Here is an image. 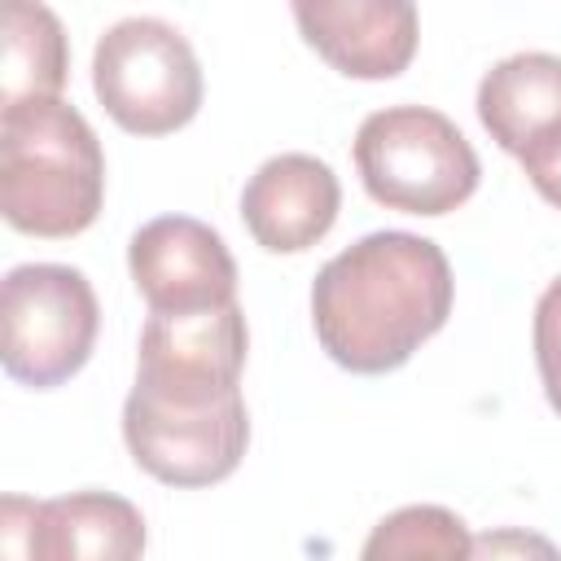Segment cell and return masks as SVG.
<instances>
[{"mask_svg": "<svg viewBox=\"0 0 561 561\" xmlns=\"http://www.w3.org/2000/svg\"><path fill=\"white\" fill-rule=\"evenodd\" d=\"M469 561H561V548L539 530L495 526V530L473 535Z\"/></svg>", "mask_w": 561, "mask_h": 561, "instance_id": "16", "label": "cell"}, {"mask_svg": "<svg viewBox=\"0 0 561 561\" xmlns=\"http://www.w3.org/2000/svg\"><path fill=\"white\" fill-rule=\"evenodd\" d=\"M522 171L530 175V184L539 188V197L561 210V149H552L548 158H539V162H530V167H522Z\"/></svg>", "mask_w": 561, "mask_h": 561, "instance_id": "17", "label": "cell"}, {"mask_svg": "<svg viewBox=\"0 0 561 561\" xmlns=\"http://www.w3.org/2000/svg\"><path fill=\"white\" fill-rule=\"evenodd\" d=\"M0 110L26 101H53L66 88L70 48L57 13L48 4L13 0L0 13Z\"/></svg>", "mask_w": 561, "mask_h": 561, "instance_id": "13", "label": "cell"}, {"mask_svg": "<svg viewBox=\"0 0 561 561\" xmlns=\"http://www.w3.org/2000/svg\"><path fill=\"white\" fill-rule=\"evenodd\" d=\"M92 92L131 136H167L202 110V66L184 31L162 18H123L92 48Z\"/></svg>", "mask_w": 561, "mask_h": 561, "instance_id": "4", "label": "cell"}, {"mask_svg": "<svg viewBox=\"0 0 561 561\" xmlns=\"http://www.w3.org/2000/svg\"><path fill=\"white\" fill-rule=\"evenodd\" d=\"M478 118L491 140L522 167L561 149V57L513 53L478 83Z\"/></svg>", "mask_w": 561, "mask_h": 561, "instance_id": "12", "label": "cell"}, {"mask_svg": "<svg viewBox=\"0 0 561 561\" xmlns=\"http://www.w3.org/2000/svg\"><path fill=\"white\" fill-rule=\"evenodd\" d=\"M105 206V153L61 96L0 110V210L26 237H79Z\"/></svg>", "mask_w": 561, "mask_h": 561, "instance_id": "2", "label": "cell"}, {"mask_svg": "<svg viewBox=\"0 0 561 561\" xmlns=\"http://www.w3.org/2000/svg\"><path fill=\"white\" fill-rule=\"evenodd\" d=\"M123 443L167 486H215L237 473L250 447V412L241 394L224 403H167L131 390L123 403Z\"/></svg>", "mask_w": 561, "mask_h": 561, "instance_id": "6", "label": "cell"}, {"mask_svg": "<svg viewBox=\"0 0 561 561\" xmlns=\"http://www.w3.org/2000/svg\"><path fill=\"white\" fill-rule=\"evenodd\" d=\"M250 333L241 302L184 316H149L136 351V386L167 403H224L241 394Z\"/></svg>", "mask_w": 561, "mask_h": 561, "instance_id": "7", "label": "cell"}, {"mask_svg": "<svg viewBox=\"0 0 561 561\" xmlns=\"http://www.w3.org/2000/svg\"><path fill=\"white\" fill-rule=\"evenodd\" d=\"M127 272L149 316L215 311L237 302V259L224 237L193 215H158L127 241Z\"/></svg>", "mask_w": 561, "mask_h": 561, "instance_id": "9", "label": "cell"}, {"mask_svg": "<svg viewBox=\"0 0 561 561\" xmlns=\"http://www.w3.org/2000/svg\"><path fill=\"white\" fill-rule=\"evenodd\" d=\"M342 210V184L333 167L316 153H276L267 158L241 188V219L245 232L267 254H302Z\"/></svg>", "mask_w": 561, "mask_h": 561, "instance_id": "10", "label": "cell"}, {"mask_svg": "<svg viewBox=\"0 0 561 561\" xmlns=\"http://www.w3.org/2000/svg\"><path fill=\"white\" fill-rule=\"evenodd\" d=\"M302 39L346 79H394L416 53V9L408 0H298Z\"/></svg>", "mask_w": 561, "mask_h": 561, "instance_id": "11", "label": "cell"}, {"mask_svg": "<svg viewBox=\"0 0 561 561\" xmlns=\"http://www.w3.org/2000/svg\"><path fill=\"white\" fill-rule=\"evenodd\" d=\"M145 517L114 491L0 500V561H140Z\"/></svg>", "mask_w": 561, "mask_h": 561, "instance_id": "8", "label": "cell"}, {"mask_svg": "<svg viewBox=\"0 0 561 561\" xmlns=\"http://www.w3.org/2000/svg\"><path fill=\"white\" fill-rule=\"evenodd\" d=\"M351 153L364 193L403 215H447L465 206L482 180V162L465 131L430 105L373 110L359 123Z\"/></svg>", "mask_w": 561, "mask_h": 561, "instance_id": "3", "label": "cell"}, {"mask_svg": "<svg viewBox=\"0 0 561 561\" xmlns=\"http://www.w3.org/2000/svg\"><path fill=\"white\" fill-rule=\"evenodd\" d=\"M469 548L473 535L460 513L443 504H403L368 530L359 561H469Z\"/></svg>", "mask_w": 561, "mask_h": 561, "instance_id": "14", "label": "cell"}, {"mask_svg": "<svg viewBox=\"0 0 561 561\" xmlns=\"http://www.w3.org/2000/svg\"><path fill=\"white\" fill-rule=\"evenodd\" d=\"M101 329L92 280L66 263H18L0 285V364L31 390L70 381Z\"/></svg>", "mask_w": 561, "mask_h": 561, "instance_id": "5", "label": "cell"}, {"mask_svg": "<svg viewBox=\"0 0 561 561\" xmlns=\"http://www.w3.org/2000/svg\"><path fill=\"white\" fill-rule=\"evenodd\" d=\"M535 368L552 412L561 416V276L535 302Z\"/></svg>", "mask_w": 561, "mask_h": 561, "instance_id": "15", "label": "cell"}, {"mask_svg": "<svg viewBox=\"0 0 561 561\" xmlns=\"http://www.w3.org/2000/svg\"><path fill=\"white\" fill-rule=\"evenodd\" d=\"M456 280L438 241L381 228L333 254L311 280V329L346 373H394L451 316Z\"/></svg>", "mask_w": 561, "mask_h": 561, "instance_id": "1", "label": "cell"}]
</instances>
